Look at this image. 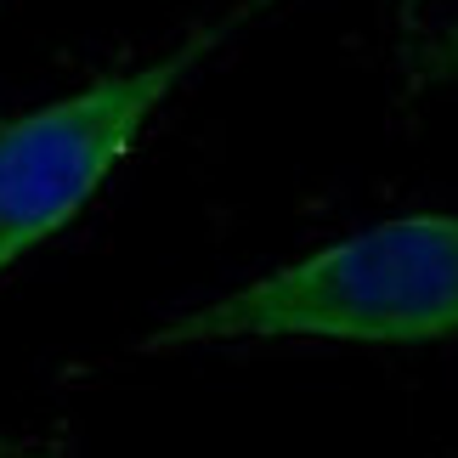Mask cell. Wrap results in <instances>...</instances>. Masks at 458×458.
<instances>
[{"mask_svg":"<svg viewBox=\"0 0 458 458\" xmlns=\"http://www.w3.org/2000/svg\"><path fill=\"white\" fill-rule=\"evenodd\" d=\"M458 334V209L391 216L272 267L216 301L175 311L142 351H199L233 340L430 345Z\"/></svg>","mask_w":458,"mask_h":458,"instance_id":"6da1fadb","label":"cell"},{"mask_svg":"<svg viewBox=\"0 0 458 458\" xmlns=\"http://www.w3.org/2000/svg\"><path fill=\"white\" fill-rule=\"evenodd\" d=\"M221 40L204 29L175 51L119 74H102L12 125H0V277L51 243L131 158L148 119L170 102L192 63Z\"/></svg>","mask_w":458,"mask_h":458,"instance_id":"7a4b0ae2","label":"cell"},{"mask_svg":"<svg viewBox=\"0 0 458 458\" xmlns=\"http://www.w3.org/2000/svg\"><path fill=\"white\" fill-rule=\"evenodd\" d=\"M408 6H419V0H408Z\"/></svg>","mask_w":458,"mask_h":458,"instance_id":"3957f363","label":"cell"}]
</instances>
